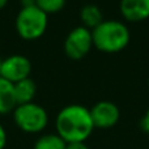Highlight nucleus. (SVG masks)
Wrapping results in <instances>:
<instances>
[{
	"mask_svg": "<svg viewBox=\"0 0 149 149\" xmlns=\"http://www.w3.org/2000/svg\"><path fill=\"white\" fill-rule=\"evenodd\" d=\"M94 130L90 110L81 105H70L56 116V132L65 143H84Z\"/></svg>",
	"mask_w": 149,
	"mask_h": 149,
	"instance_id": "1",
	"label": "nucleus"
},
{
	"mask_svg": "<svg viewBox=\"0 0 149 149\" xmlns=\"http://www.w3.org/2000/svg\"><path fill=\"white\" fill-rule=\"evenodd\" d=\"M92 38L93 46L100 51L114 54L122 51L130 43V30L119 21H102L92 30Z\"/></svg>",
	"mask_w": 149,
	"mask_h": 149,
	"instance_id": "2",
	"label": "nucleus"
},
{
	"mask_svg": "<svg viewBox=\"0 0 149 149\" xmlns=\"http://www.w3.org/2000/svg\"><path fill=\"white\" fill-rule=\"evenodd\" d=\"M47 15L37 5L26 7L18 12L16 17V29L24 39H37L46 31Z\"/></svg>",
	"mask_w": 149,
	"mask_h": 149,
	"instance_id": "3",
	"label": "nucleus"
},
{
	"mask_svg": "<svg viewBox=\"0 0 149 149\" xmlns=\"http://www.w3.org/2000/svg\"><path fill=\"white\" fill-rule=\"evenodd\" d=\"M13 119L18 128L28 134L43 131L49 122L46 110L33 102L17 106L13 114Z\"/></svg>",
	"mask_w": 149,
	"mask_h": 149,
	"instance_id": "4",
	"label": "nucleus"
},
{
	"mask_svg": "<svg viewBox=\"0 0 149 149\" xmlns=\"http://www.w3.org/2000/svg\"><path fill=\"white\" fill-rule=\"evenodd\" d=\"M93 46L92 31L85 26H77L67 36L64 41V51L68 58L80 60L90 51Z\"/></svg>",
	"mask_w": 149,
	"mask_h": 149,
	"instance_id": "5",
	"label": "nucleus"
},
{
	"mask_svg": "<svg viewBox=\"0 0 149 149\" xmlns=\"http://www.w3.org/2000/svg\"><path fill=\"white\" fill-rule=\"evenodd\" d=\"M31 71L30 60L22 55H13L1 62L0 76L10 81L12 84L25 80L29 77Z\"/></svg>",
	"mask_w": 149,
	"mask_h": 149,
	"instance_id": "6",
	"label": "nucleus"
},
{
	"mask_svg": "<svg viewBox=\"0 0 149 149\" xmlns=\"http://www.w3.org/2000/svg\"><path fill=\"white\" fill-rule=\"evenodd\" d=\"M93 126L97 128H111L120 118L119 107L110 101H101L90 109Z\"/></svg>",
	"mask_w": 149,
	"mask_h": 149,
	"instance_id": "7",
	"label": "nucleus"
},
{
	"mask_svg": "<svg viewBox=\"0 0 149 149\" xmlns=\"http://www.w3.org/2000/svg\"><path fill=\"white\" fill-rule=\"evenodd\" d=\"M123 17L132 22L147 20L149 17V0H120Z\"/></svg>",
	"mask_w": 149,
	"mask_h": 149,
	"instance_id": "8",
	"label": "nucleus"
},
{
	"mask_svg": "<svg viewBox=\"0 0 149 149\" xmlns=\"http://www.w3.org/2000/svg\"><path fill=\"white\" fill-rule=\"evenodd\" d=\"M13 89H15V100H16V105L17 106L30 103L37 92L36 84L29 77L13 84Z\"/></svg>",
	"mask_w": 149,
	"mask_h": 149,
	"instance_id": "9",
	"label": "nucleus"
},
{
	"mask_svg": "<svg viewBox=\"0 0 149 149\" xmlns=\"http://www.w3.org/2000/svg\"><path fill=\"white\" fill-rule=\"evenodd\" d=\"M16 106L13 84L0 76V114H7Z\"/></svg>",
	"mask_w": 149,
	"mask_h": 149,
	"instance_id": "10",
	"label": "nucleus"
},
{
	"mask_svg": "<svg viewBox=\"0 0 149 149\" xmlns=\"http://www.w3.org/2000/svg\"><path fill=\"white\" fill-rule=\"evenodd\" d=\"M81 21L84 22L85 28H92L94 29L95 26H98L101 22H102V12L101 9L94 4H88L85 7H82L81 9Z\"/></svg>",
	"mask_w": 149,
	"mask_h": 149,
	"instance_id": "11",
	"label": "nucleus"
},
{
	"mask_svg": "<svg viewBox=\"0 0 149 149\" xmlns=\"http://www.w3.org/2000/svg\"><path fill=\"white\" fill-rule=\"evenodd\" d=\"M67 143L59 135H43L34 144V149H65Z\"/></svg>",
	"mask_w": 149,
	"mask_h": 149,
	"instance_id": "12",
	"label": "nucleus"
},
{
	"mask_svg": "<svg viewBox=\"0 0 149 149\" xmlns=\"http://www.w3.org/2000/svg\"><path fill=\"white\" fill-rule=\"evenodd\" d=\"M64 4L65 0H36V5L46 15L62 10Z\"/></svg>",
	"mask_w": 149,
	"mask_h": 149,
	"instance_id": "13",
	"label": "nucleus"
},
{
	"mask_svg": "<svg viewBox=\"0 0 149 149\" xmlns=\"http://www.w3.org/2000/svg\"><path fill=\"white\" fill-rule=\"evenodd\" d=\"M140 127H141L143 131H145L149 134V109L147 110L145 115L141 118V120H140Z\"/></svg>",
	"mask_w": 149,
	"mask_h": 149,
	"instance_id": "14",
	"label": "nucleus"
},
{
	"mask_svg": "<svg viewBox=\"0 0 149 149\" xmlns=\"http://www.w3.org/2000/svg\"><path fill=\"white\" fill-rule=\"evenodd\" d=\"M65 149H89L85 143H67Z\"/></svg>",
	"mask_w": 149,
	"mask_h": 149,
	"instance_id": "15",
	"label": "nucleus"
},
{
	"mask_svg": "<svg viewBox=\"0 0 149 149\" xmlns=\"http://www.w3.org/2000/svg\"><path fill=\"white\" fill-rule=\"evenodd\" d=\"M5 144H7V134H5L4 127L0 124V149H4Z\"/></svg>",
	"mask_w": 149,
	"mask_h": 149,
	"instance_id": "16",
	"label": "nucleus"
},
{
	"mask_svg": "<svg viewBox=\"0 0 149 149\" xmlns=\"http://www.w3.org/2000/svg\"><path fill=\"white\" fill-rule=\"evenodd\" d=\"M21 4H22V8L34 7L36 5V0H21Z\"/></svg>",
	"mask_w": 149,
	"mask_h": 149,
	"instance_id": "17",
	"label": "nucleus"
},
{
	"mask_svg": "<svg viewBox=\"0 0 149 149\" xmlns=\"http://www.w3.org/2000/svg\"><path fill=\"white\" fill-rule=\"evenodd\" d=\"M7 1H8V0H0V9L5 7V4H7Z\"/></svg>",
	"mask_w": 149,
	"mask_h": 149,
	"instance_id": "18",
	"label": "nucleus"
},
{
	"mask_svg": "<svg viewBox=\"0 0 149 149\" xmlns=\"http://www.w3.org/2000/svg\"><path fill=\"white\" fill-rule=\"evenodd\" d=\"M0 70H1V60H0Z\"/></svg>",
	"mask_w": 149,
	"mask_h": 149,
	"instance_id": "19",
	"label": "nucleus"
},
{
	"mask_svg": "<svg viewBox=\"0 0 149 149\" xmlns=\"http://www.w3.org/2000/svg\"><path fill=\"white\" fill-rule=\"evenodd\" d=\"M148 86H149V80H148Z\"/></svg>",
	"mask_w": 149,
	"mask_h": 149,
	"instance_id": "20",
	"label": "nucleus"
}]
</instances>
